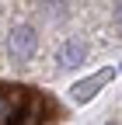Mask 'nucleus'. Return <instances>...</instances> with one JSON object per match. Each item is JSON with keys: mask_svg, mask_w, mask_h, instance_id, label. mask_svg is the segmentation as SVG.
Returning a JSON list of instances; mask_svg holds the SVG:
<instances>
[{"mask_svg": "<svg viewBox=\"0 0 122 125\" xmlns=\"http://www.w3.org/2000/svg\"><path fill=\"white\" fill-rule=\"evenodd\" d=\"M21 104H24V97H21V94H11V90H4V94H0V125L18 118Z\"/></svg>", "mask_w": 122, "mask_h": 125, "instance_id": "20e7f679", "label": "nucleus"}, {"mask_svg": "<svg viewBox=\"0 0 122 125\" xmlns=\"http://www.w3.org/2000/svg\"><path fill=\"white\" fill-rule=\"evenodd\" d=\"M14 122H24V125L42 122V101H38V97H32V101H28V108L21 104V111H18V118H14Z\"/></svg>", "mask_w": 122, "mask_h": 125, "instance_id": "39448f33", "label": "nucleus"}, {"mask_svg": "<svg viewBox=\"0 0 122 125\" xmlns=\"http://www.w3.org/2000/svg\"><path fill=\"white\" fill-rule=\"evenodd\" d=\"M119 70H122V66H119Z\"/></svg>", "mask_w": 122, "mask_h": 125, "instance_id": "0eeeda50", "label": "nucleus"}, {"mask_svg": "<svg viewBox=\"0 0 122 125\" xmlns=\"http://www.w3.org/2000/svg\"><path fill=\"white\" fill-rule=\"evenodd\" d=\"M112 76H115V70H101V73H91L87 80L73 83L70 97L77 101V104H87V101H94V94H98L101 87H108V83H112Z\"/></svg>", "mask_w": 122, "mask_h": 125, "instance_id": "f03ea898", "label": "nucleus"}, {"mask_svg": "<svg viewBox=\"0 0 122 125\" xmlns=\"http://www.w3.org/2000/svg\"><path fill=\"white\" fill-rule=\"evenodd\" d=\"M84 59H87V45L80 38H66L63 49H59V66H63V70H73V66H80Z\"/></svg>", "mask_w": 122, "mask_h": 125, "instance_id": "7ed1b4c3", "label": "nucleus"}, {"mask_svg": "<svg viewBox=\"0 0 122 125\" xmlns=\"http://www.w3.org/2000/svg\"><path fill=\"white\" fill-rule=\"evenodd\" d=\"M7 45H11V56L18 62H24V59H32L38 52V35H35L32 24H14L11 35H7Z\"/></svg>", "mask_w": 122, "mask_h": 125, "instance_id": "f257e3e1", "label": "nucleus"}, {"mask_svg": "<svg viewBox=\"0 0 122 125\" xmlns=\"http://www.w3.org/2000/svg\"><path fill=\"white\" fill-rule=\"evenodd\" d=\"M115 24L122 28V0H119V4H115Z\"/></svg>", "mask_w": 122, "mask_h": 125, "instance_id": "423d86ee", "label": "nucleus"}]
</instances>
